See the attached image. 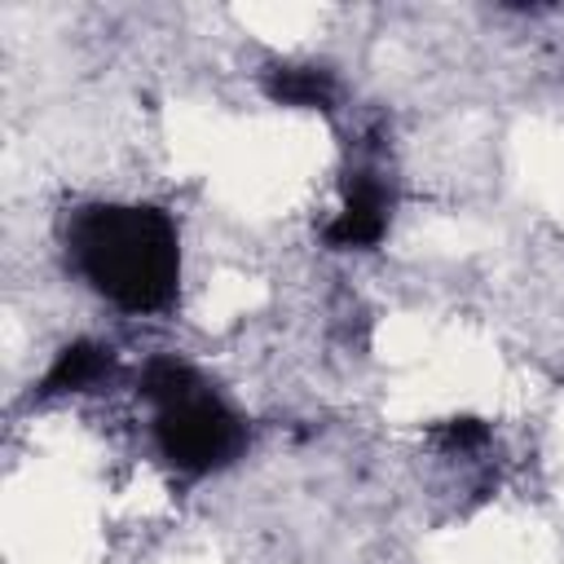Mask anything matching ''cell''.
<instances>
[{"label": "cell", "instance_id": "obj_1", "mask_svg": "<svg viewBox=\"0 0 564 564\" xmlns=\"http://www.w3.org/2000/svg\"><path fill=\"white\" fill-rule=\"evenodd\" d=\"M75 273L123 313H159L181 282V251L167 212L88 203L66 225Z\"/></svg>", "mask_w": 564, "mask_h": 564}, {"label": "cell", "instance_id": "obj_2", "mask_svg": "<svg viewBox=\"0 0 564 564\" xmlns=\"http://www.w3.org/2000/svg\"><path fill=\"white\" fill-rule=\"evenodd\" d=\"M141 392L159 410L154 441L176 471L203 476V471L238 458L247 432H242L238 414L220 397H212V388L198 379L194 366H185L176 357H154L141 375Z\"/></svg>", "mask_w": 564, "mask_h": 564}, {"label": "cell", "instance_id": "obj_3", "mask_svg": "<svg viewBox=\"0 0 564 564\" xmlns=\"http://www.w3.org/2000/svg\"><path fill=\"white\" fill-rule=\"evenodd\" d=\"M388 229V189L375 181V172H352L348 176V198L344 212L326 225L330 247H370Z\"/></svg>", "mask_w": 564, "mask_h": 564}, {"label": "cell", "instance_id": "obj_4", "mask_svg": "<svg viewBox=\"0 0 564 564\" xmlns=\"http://www.w3.org/2000/svg\"><path fill=\"white\" fill-rule=\"evenodd\" d=\"M260 84H264V97L278 106L330 110L335 101V75L322 66H269Z\"/></svg>", "mask_w": 564, "mask_h": 564}, {"label": "cell", "instance_id": "obj_5", "mask_svg": "<svg viewBox=\"0 0 564 564\" xmlns=\"http://www.w3.org/2000/svg\"><path fill=\"white\" fill-rule=\"evenodd\" d=\"M110 370H115V352L101 348V344L79 339V344H70V348H62V357H57L53 370L44 375L40 392H44V397H57V392H84V388L101 383Z\"/></svg>", "mask_w": 564, "mask_h": 564}, {"label": "cell", "instance_id": "obj_6", "mask_svg": "<svg viewBox=\"0 0 564 564\" xmlns=\"http://www.w3.org/2000/svg\"><path fill=\"white\" fill-rule=\"evenodd\" d=\"M441 436H445L449 445H458V449H463V445H480L489 432H485V423H480V419H449V423L441 427Z\"/></svg>", "mask_w": 564, "mask_h": 564}]
</instances>
